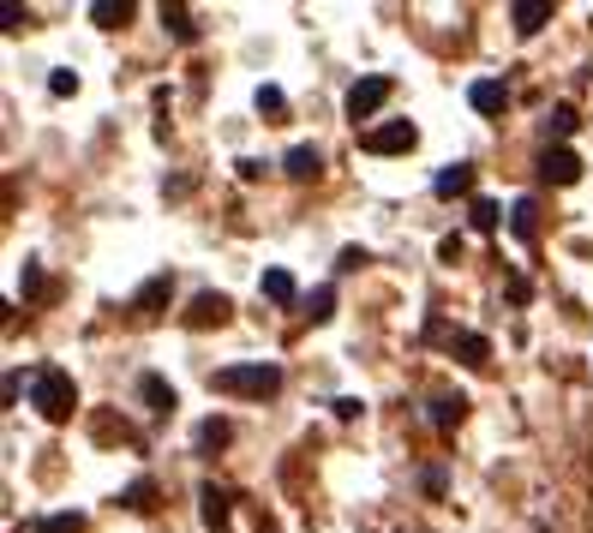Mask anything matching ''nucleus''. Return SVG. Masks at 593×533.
<instances>
[{"label":"nucleus","mask_w":593,"mask_h":533,"mask_svg":"<svg viewBox=\"0 0 593 533\" xmlns=\"http://www.w3.org/2000/svg\"><path fill=\"white\" fill-rule=\"evenodd\" d=\"M468 222H473V228H480V234H498V222H503V211H498V204H492V198H473V204H468Z\"/></svg>","instance_id":"obj_19"},{"label":"nucleus","mask_w":593,"mask_h":533,"mask_svg":"<svg viewBox=\"0 0 593 533\" xmlns=\"http://www.w3.org/2000/svg\"><path fill=\"white\" fill-rule=\"evenodd\" d=\"M49 91H54V96H72V91H79V72H67V66H61V72L49 79Z\"/></svg>","instance_id":"obj_27"},{"label":"nucleus","mask_w":593,"mask_h":533,"mask_svg":"<svg viewBox=\"0 0 593 533\" xmlns=\"http://www.w3.org/2000/svg\"><path fill=\"white\" fill-rule=\"evenodd\" d=\"M264 300H276V306H294V294H300V288H294V276L288 270H264Z\"/></svg>","instance_id":"obj_15"},{"label":"nucleus","mask_w":593,"mask_h":533,"mask_svg":"<svg viewBox=\"0 0 593 533\" xmlns=\"http://www.w3.org/2000/svg\"><path fill=\"white\" fill-rule=\"evenodd\" d=\"M42 533H84V515L61 510V515H49V522H42Z\"/></svg>","instance_id":"obj_24"},{"label":"nucleus","mask_w":593,"mask_h":533,"mask_svg":"<svg viewBox=\"0 0 593 533\" xmlns=\"http://www.w3.org/2000/svg\"><path fill=\"white\" fill-rule=\"evenodd\" d=\"M37 288H42V270H37L31 258H24V270H19V294H37Z\"/></svg>","instance_id":"obj_28"},{"label":"nucleus","mask_w":593,"mask_h":533,"mask_svg":"<svg viewBox=\"0 0 593 533\" xmlns=\"http://www.w3.org/2000/svg\"><path fill=\"white\" fill-rule=\"evenodd\" d=\"M282 109H288V96L276 84H258V114H282Z\"/></svg>","instance_id":"obj_26"},{"label":"nucleus","mask_w":593,"mask_h":533,"mask_svg":"<svg viewBox=\"0 0 593 533\" xmlns=\"http://www.w3.org/2000/svg\"><path fill=\"white\" fill-rule=\"evenodd\" d=\"M168 288H174V283H168V276H151V283H144V288H139V300H132V312H144V318H151V312H156V306H162V300H168Z\"/></svg>","instance_id":"obj_17"},{"label":"nucleus","mask_w":593,"mask_h":533,"mask_svg":"<svg viewBox=\"0 0 593 533\" xmlns=\"http://www.w3.org/2000/svg\"><path fill=\"white\" fill-rule=\"evenodd\" d=\"M390 91H396V84L384 79V72H366V79L348 91V121H372L384 102H390Z\"/></svg>","instance_id":"obj_3"},{"label":"nucleus","mask_w":593,"mask_h":533,"mask_svg":"<svg viewBox=\"0 0 593 533\" xmlns=\"http://www.w3.org/2000/svg\"><path fill=\"white\" fill-rule=\"evenodd\" d=\"M228 492L222 485H198V510H204V527H228Z\"/></svg>","instance_id":"obj_11"},{"label":"nucleus","mask_w":593,"mask_h":533,"mask_svg":"<svg viewBox=\"0 0 593 533\" xmlns=\"http://www.w3.org/2000/svg\"><path fill=\"white\" fill-rule=\"evenodd\" d=\"M234 300L228 294H198V300L186 306V330H211V324H228Z\"/></svg>","instance_id":"obj_6"},{"label":"nucleus","mask_w":593,"mask_h":533,"mask_svg":"<svg viewBox=\"0 0 593 533\" xmlns=\"http://www.w3.org/2000/svg\"><path fill=\"white\" fill-rule=\"evenodd\" d=\"M413 144H420L413 121H384V126L366 132V151H372V156H402V151H413Z\"/></svg>","instance_id":"obj_4"},{"label":"nucleus","mask_w":593,"mask_h":533,"mask_svg":"<svg viewBox=\"0 0 593 533\" xmlns=\"http://www.w3.org/2000/svg\"><path fill=\"white\" fill-rule=\"evenodd\" d=\"M31 408L42 413V420H72V408H79V390H72V372H61V366H42V372L31 378Z\"/></svg>","instance_id":"obj_1"},{"label":"nucleus","mask_w":593,"mask_h":533,"mask_svg":"<svg viewBox=\"0 0 593 533\" xmlns=\"http://www.w3.org/2000/svg\"><path fill=\"white\" fill-rule=\"evenodd\" d=\"M162 31H168L174 42H198V24H192L186 7H162Z\"/></svg>","instance_id":"obj_14"},{"label":"nucleus","mask_w":593,"mask_h":533,"mask_svg":"<svg viewBox=\"0 0 593 533\" xmlns=\"http://www.w3.org/2000/svg\"><path fill=\"white\" fill-rule=\"evenodd\" d=\"M151 498H156V485H151V480H139V485H126V498H121V503H126V510H151Z\"/></svg>","instance_id":"obj_25"},{"label":"nucleus","mask_w":593,"mask_h":533,"mask_svg":"<svg viewBox=\"0 0 593 533\" xmlns=\"http://www.w3.org/2000/svg\"><path fill=\"white\" fill-rule=\"evenodd\" d=\"M468 102H473L480 114H503L510 91H503V79H473V84H468Z\"/></svg>","instance_id":"obj_9"},{"label":"nucleus","mask_w":593,"mask_h":533,"mask_svg":"<svg viewBox=\"0 0 593 533\" xmlns=\"http://www.w3.org/2000/svg\"><path fill=\"white\" fill-rule=\"evenodd\" d=\"M91 19L114 31V24H126V19H132V0H96V7H91Z\"/></svg>","instance_id":"obj_21"},{"label":"nucleus","mask_w":593,"mask_h":533,"mask_svg":"<svg viewBox=\"0 0 593 533\" xmlns=\"http://www.w3.org/2000/svg\"><path fill=\"white\" fill-rule=\"evenodd\" d=\"M222 396H276L282 390V366H270V360H252V366H222V372L211 378Z\"/></svg>","instance_id":"obj_2"},{"label":"nucleus","mask_w":593,"mask_h":533,"mask_svg":"<svg viewBox=\"0 0 593 533\" xmlns=\"http://www.w3.org/2000/svg\"><path fill=\"white\" fill-rule=\"evenodd\" d=\"M540 211H533V198H515V211H510V234L515 240H533V234H540V222H533Z\"/></svg>","instance_id":"obj_18"},{"label":"nucleus","mask_w":593,"mask_h":533,"mask_svg":"<svg viewBox=\"0 0 593 533\" xmlns=\"http://www.w3.org/2000/svg\"><path fill=\"white\" fill-rule=\"evenodd\" d=\"M306 318H313V324H330V318H336V288H330V283L313 288V300H306Z\"/></svg>","instance_id":"obj_20"},{"label":"nucleus","mask_w":593,"mask_h":533,"mask_svg":"<svg viewBox=\"0 0 593 533\" xmlns=\"http://www.w3.org/2000/svg\"><path fill=\"white\" fill-rule=\"evenodd\" d=\"M545 19H552V0H515V7H510V24H515V37H533Z\"/></svg>","instance_id":"obj_7"},{"label":"nucleus","mask_w":593,"mask_h":533,"mask_svg":"<svg viewBox=\"0 0 593 533\" xmlns=\"http://www.w3.org/2000/svg\"><path fill=\"white\" fill-rule=\"evenodd\" d=\"M198 443H204V450H222V443H228V420H204L198 426Z\"/></svg>","instance_id":"obj_23"},{"label":"nucleus","mask_w":593,"mask_h":533,"mask_svg":"<svg viewBox=\"0 0 593 533\" xmlns=\"http://www.w3.org/2000/svg\"><path fill=\"white\" fill-rule=\"evenodd\" d=\"M462 413H468V396H438V402H432V426H438V432H456Z\"/></svg>","instance_id":"obj_12"},{"label":"nucleus","mask_w":593,"mask_h":533,"mask_svg":"<svg viewBox=\"0 0 593 533\" xmlns=\"http://www.w3.org/2000/svg\"><path fill=\"white\" fill-rule=\"evenodd\" d=\"M450 348L462 353V366H485V360H492V342H485V336H473V330L450 336Z\"/></svg>","instance_id":"obj_13"},{"label":"nucleus","mask_w":593,"mask_h":533,"mask_svg":"<svg viewBox=\"0 0 593 533\" xmlns=\"http://www.w3.org/2000/svg\"><path fill=\"white\" fill-rule=\"evenodd\" d=\"M282 168H288V181H318V174H324V156L313 151V144H294V151L282 156Z\"/></svg>","instance_id":"obj_8"},{"label":"nucleus","mask_w":593,"mask_h":533,"mask_svg":"<svg viewBox=\"0 0 593 533\" xmlns=\"http://www.w3.org/2000/svg\"><path fill=\"white\" fill-rule=\"evenodd\" d=\"M540 174L552 186H575V181H582V156H575L570 144H545V151H540Z\"/></svg>","instance_id":"obj_5"},{"label":"nucleus","mask_w":593,"mask_h":533,"mask_svg":"<svg viewBox=\"0 0 593 533\" xmlns=\"http://www.w3.org/2000/svg\"><path fill=\"white\" fill-rule=\"evenodd\" d=\"M438 198H462V192H473V162H450V168L432 181Z\"/></svg>","instance_id":"obj_10"},{"label":"nucleus","mask_w":593,"mask_h":533,"mask_svg":"<svg viewBox=\"0 0 593 533\" xmlns=\"http://www.w3.org/2000/svg\"><path fill=\"white\" fill-rule=\"evenodd\" d=\"M545 126H552L558 139H570V132H575V109H570V102H558V109L545 114Z\"/></svg>","instance_id":"obj_22"},{"label":"nucleus","mask_w":593,"mask_h":533,"mask_svg":"<svg viewBox=\"0 0 593 533\" xmlns=\"http://www.w3.org/2000/svg\"><path fill=\"white\" fill-rule=\"evenodd\" d=\"M0 24H7V31H24V12L7 0V7H0Z\"/></svg>","instance_id":"obj_29"},{"label":"nucleus","mask_w":593,"mask_h":533,"mask_svg":"<svg viewBox=\"0 0 593 533\" xmlns=\"http://www.w3.org/2000/svg\"><path fill=\"white\" fill-rule=\"evenodd\" d=\"M139 396L151 402V413H168V408H174V390H168V383H162L156 372H144V378H139Z\"/></svg>","instance_id":"obj_16"}]
</instances>
